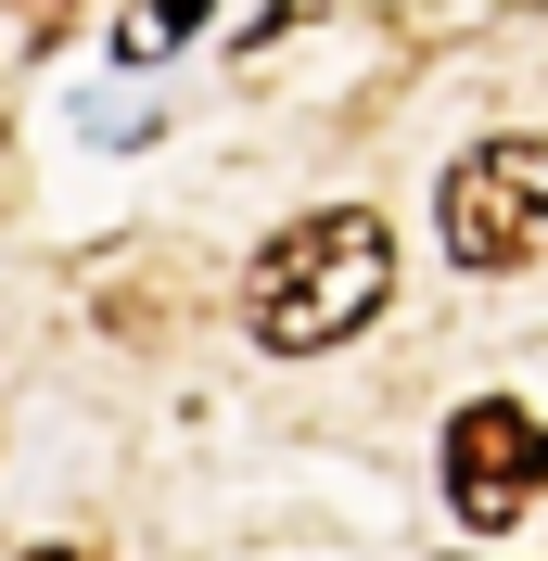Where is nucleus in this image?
<instances>
[{
    "label": "nucleus",
    "mask_w": 548,
    "mask_h": 561,
    "mask_svg": "<svg viewBox=\"0 0 548 561\" xmlns=\"http://www.w3.org/2000/svg\"><path fill=\"white\" fill-rule=\"evenodd\" d=\"M383 294H396V230H383L370 205H319V217H294V230L255 255L242 319H255V345L319 357V345H344V332H370Z\"/></svg>",
    "instance_id": "obj_1"
},
{
    "label": "nucleus",
    "mask_w": 548,
    "mask_h": 561,
    "mask_svg": "<svg viewBox=\"0 0 548 561\" xmlns=\"http://www.w3.org/2000/svg\"><path fill=\"white\" fill-rule=\"evenodd\" d=\"M434 230L459 268H536L548 255V140H472L434 179Z\"/></svg>",
    "instance_id": "obj_2"
},
{
    "label": "nucleus",
    "mask_w": 548,
    "mask_h": 561,
    "mask_svg": "<svg viewBox=\"0 0 548 561\" xmlns=\"http://www.w3.org/2000/svg\"><path fill=\"white\" fill-rule=\"evenodd\" d=\"M548 485V421L523 396H472V409L446 421V497H459V524H523Z\"/></svg>",
    "instance_id": "obj_3"
},
{
    "label": "nucleus",
    "mask_w": 548,
    "mask_h": 561,
    "mask_svg": "<svg viewBox=\"0 0 548 561\" xmlns=\"http://www.w3.org/2000/svg\"><path fill=\"white\" fill-rule=\"evenodd\" d=\"M26 561H90V549H26Z\"/></svg>",
    "instance_id": "obj_4"
}]
</instances>
